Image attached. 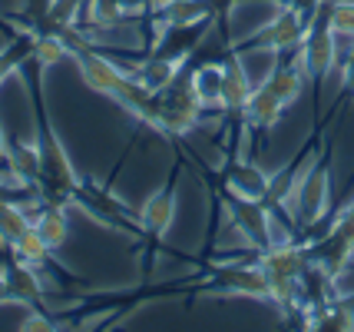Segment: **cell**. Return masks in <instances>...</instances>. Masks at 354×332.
I'll return each mask as SVG.
<instances>
[{
    "label": "cell",
    "mask_w": 354,
    "mask_h": 332,
    "mask_svg": "<svg viewBox=\"0 0 354 332\" xmlns=\"http://www.w3.org/2000/svg\"><path fill=\"white\" fill-rule=\"evenodd\" d=\"M185 60H189V57H166V53H156L153 50L146 60H139V64L129 67V73H133L149 94H159V90L185 67Z\"/></svg>",
    "instance_id": "12"
},
{
    "label": "cell",
    "mask_w": 354,
    "mask_h": 332,
    "mask_svg": "<svg viewBox=\"0 0 354 332\" xmlns=\"http://www.w3.org/2000/svg\"><path fill=\"white\" fill-rule=\"evenodd\" d=\"M229 213V222L235 226V233L245 239L255 253H262L268 246H275V233H272V213L262 200H245V196H232L222 190V180L216 183V193Z\"/></svg>",
    "instance_id": "6"
},
{
    "label": "cell",
    "mask_w": 354,
    "mask_h": 332,
    "mask_svg": "<svg viewBox=\"0 0 354 332\" xmlns=\"http://www.w3.org/2000/svg\"><path fill=\"white\" fill-rule=\"evenodd\" d=\"M222 60V110L229 113V120L235 127L245 130V107H248V96H252V83H248V73H245V64H242V53L235 50V44L218 53Z\"/></svg>",
    "instance_id": "8"
},
{
    "label": "cell",
    "mask_w": 354,
    "mask_h": 332,
    "mask_svg": "<svg viewBox=\"0 0 354 332\" xmlns=\"http://www.w3.org/2000/svg\"><path fill=\"white\" fill-rule=\"evenodd\" d=\"M288 110L281 100H278L265 83H259L255 90H252V96H248V107H245V130H272L278 123V116Z\"/></svg>",
    "instance_id": "13"
},
{
    "label": "cell",
    "mask_w": 354,
    "mask_h": 332,
    "mask_svg": "<svg viewBox=\"0 0 354 332\" xmlns=\"http://www.w3.org/2000/svg\"><path fill=\"white\" fill-rule=\"evenodd\" d=\"M17 329H20V332H53V329H63V326L50 316L46 309H30V313H27V319H24Z\"/></svg>",
    "instance_id": "23"
},
{
    "label": "cell",
    "mask_w": 354,
    "mask_h": 332,
    "mask_svg": "<svg viewBox=\"0 0 354 332\" xmlns=\"http://www.w3.org/2000/svg\"><path fill=\"white\" fill-rule=\"evenodd\" d=\"M83 20L90 24L93 30H109V27H120L133 17L126 14L123 0H83Z\"/></svg>",
    "instance_id": "17"
},
{
    "label": "cell",
    "mask_w": 354,
    "mask_h": 332,
    "mask_svg": "<svg viewBox=\"0 0 354 332\" xmlns=\"http://www.w3.org/2000/svg\"><path fill=\"white\" fill-rule=\"evenodd\" d=\"M331 209V150L318 153L308 166H301L298 183L288 196V216L301 236L322 229V220Z\"/></svg>",
    "instance_id": "1"
},
{
    "label": "cell",
    "mask_w": 354,
    "mask_h": 332,
    "mask_svg": "<svg viewBox=\"0 0 354 332\" xmlns=\"http://www.w3.org/2000/svg\"><path fill=\"white\" fill-rule=\"evenodd\" d=\"M33 229L44 236V243L57 253L63 250V243L70 236V222H66V206H57V203H44L37 209L33 216Z\"/></svg>",
    "instance_id": "16"
},
{
    "label": "cell",
    "mask_w": 354,
    "mask_h": 332,
    "mask_svg": "<svg viewBox=\"0 0 354 332\" xmlns=\"http://www.w3.org/2000/svg\"><path fill=\"white\" fill-rule=\"evenodd\" d=\"M3 203H17V196H14V183L7 180V176H0V206Z\"/></svg>",
    "instance_id": "26"
},
{
    "label": "cell",
    "mask_w": 354,
    "mask_h": 332,
    "mask_svg": "<svg viewBox=\"0 0 354 332\" xmlns=\"http://www.w3.org/2000/svg\"><path fill=\"white\" fill-rule=\"evenodd\" d=\"M156 107H159V127H162V140H183L185 133L202 123V113L205 107L196 96V87H192V57L185 60V67L176 73V77L156 94Z\"/></svg>",
    "instance_id": "2"
},
{
    "label": "cell",
    "mask_w": 354,
    "mask_h": 332,
    "mask_svg": "<svg viewBox=\"0 0 354 332\" xmlns=\"http://www.w3.org/2000/svg\"><path fill=\"white\" fill-rule=\"evenodd\" d=\"M7 166H10V173L17 176L20 186H37V180H40V150H37V143H17L10 137Z\"/></svg>",
    "instance_id": "15"
},
{
    "label": "cell",
    "mask_w": 354,
    "mask_h": 332,
    "mask_svg": "<svg viewBox=\"0 0 354 332\" xmlns=\"http://www.w3.org/2000/svg\"><path fill=\"white\" fill-rule=\"evenodd\" d=\"M172 220H176V173L172 180L162 186L159 193H153L146 206L139 209V229H142V243L149 250V259H146V272L153 269V253L159 250L162 236L169 233Z\"/></svg>",
    "instance_id": "7"
},
{
    "label": "cell",
    "mask_w": 354,
    "mask_h": 332,
    "mask_svg": "<svg viewBox=\"0 0 354 332\" xmlns=\"http://www.w3.org/2000/svg\"><path fill=\"white\" fill-rule=\"evenodd\" d=\"M311 17H301L288 10V7H278L275 17L259 27L248 40H235V50L239 53H248V50H268L275 57H292L301 50V40H305V30H308Z\"/></svg>",
    "instance_id": "5"
},
{
    "label": "cell",
    "mask_w": 354,
    "mask_h": 332,
    "mask_svg": "<svg viewBox=\"0 0 354 332\" xmlns=\"http://www.w3.org/2000/svg\"><path fill=\"white\" fill-rule=\"evenodd\" d=\"M222 180V190L232 196H245V200H265L268 186H272V176L265 173L259 163H248V159H229V166L218 173Z\"/></svg>",
    "instance_id": "10"
},
{
    "label": "cell",
    "mask_w": 354,
    "mask_h": 332,
    "mask_svg": "<svg viewBox=\"0 0 354 332\" xmlns=\"http://www.w3.org/2000/svg\"><path fill=\"white\" fill-rule=\"evenodd\" d=\"M192 286L196 292H209V296H245V299H268V279H265L262 266L255 263V250L252 259L245 256H232L229 263H218L205 272L199 283H183Z\"/></svg>",
    "instance_id": "3"
},
{
    "label": "cell",
    "mask_w": 354,
    "mask_h": 332,
    "mask_svg": "<svg viewBox=\"0 0 354 332\" xmlns=\"http://www.w3.org/2000/svg\"><path fill=\"white\" fill-rule=\"evenodd\" d=\"M335 60H338V37H335L331 24H328V0H324L322 7L311 14L301 50H298V64L305 70V80L315 90V96H322V83L335 70Z\"/></svg>",
    "instance_id": "4"
},
{
    "label": "cell",
    "mask_w": 354,
    "mask_h": 332,
    "mask_svg": "<svg viewBox=\"0 0 354 332\" xmlns=\"http://www.w3.org/2000/svg\"><path fill=\"white\" fill-rule=\"evenodd\" d=\"M70 57V47H66V40H63L60 33H37L33 37V53H30V64H37L40 70H50V67H57L60 60Z\"/></svg>",
    "instance_id": "20"
},
{
    "label": "cell",
    "mask_w": 354,
    "mask_h": 332,
    "mask_svg": "<svg viewBox=\"0 0 354 332\" xmlns=\"http://www.w3.org/2000/svg\"><path fill=\"white\" fill-rule=\"evenodd\" d=\"M33 37H37V33L20 30V33H14V40H10L7 47H0V87H3V80L10 77V73L24 70V64L30 60Z\"/></svg>",
    "instance_id": "18"
},
{
    "label": "cell",
    "mask_w": 354,
    "mask_h": 332,
    "mask_svg": "<svg viewBox=\"0 0 354 332\" xmlns=\"http://www.w3.org/2000/svg\"><path fill=\"white\" fill-rule=\"evenodd\" d=\"M30 226H33V220L24 213V206L20 203H3L0 206V246L10 250Z\"/></svg>",
    "instance_id": "21"
},
{
    "label": "cell",
    "mask_w": 354,
    "mask_h": 332,
    "mask_svg": "<svg viewBox=\"0 0 354 332\" xmlns=\"http://www.w3.org/2000/svg\"><path fill=\"white\" fill-rule=\"evenodd\" d=\"M0 276H3V283H7V292H10V302H20V306H30V309H46L44 299V283H40V269L30 266V263H24V259H17L10 253V259H3L0 263Z\"/></svg>",
    "instance_id": "9"
},
{
    "label": "cell",
    "mask_w": 354,
    "mask_h": 332,
    "mask_svg": "<svg viewBox=\"0 0 354 332\" xmlns=\"http://www.w3.org/2000/svg\"><path fill=\"white\" fill-rule=\"evenodd\" d=\"M328 24L335 37L354 40V0H328Z\"/></svg>",
    "instance_id": "22"
},
{
    "label": "cell",
    "mask_w": 354,
    "mask_h": 332,
    "mask_svg": "<svg viewBox=\"0 0 354 332\" xmlns=\"http://www.w3.org/2000/svg\"><path fill=\"white\" fill-rule=\"evenodd\" d=\"M10 302V292H7V283H3V276H0V306H7Z\"/></svg>",
    "instance_id": "28"
},
{
    "label": "cell",
    "mask_w": 354,
    "mask_h": 332,
    "mask_svg": "<svg viewBox=\"0 0 354 332\" xmlns=\"http://www.w3.org/2000/svg\"><path fill=\"white\" fill-rule=\"evenodd\" d=\"M7 143H10V137H7L3 127H0V163H7Z\"/></svg>",
    "instance_id": "27"
},
{
    "label": "cell",
    "mask_w": 354,
    "mask_h": 332,
    "mask_svg": "<svg viewBox=\"0 0 354 332\" xmlns=\"http://www.w3.org/2000/svg\"><path fill=\"white\" fill-rule=\"evenodd\" d=\"M10 253H14L17 259H24V263L37 266V269H50V266H53V250L46 246L44 236H40L33 226L20 239H17L14 246H10Z\"/></svg>",
    "instance_id": "19"
},
{
    "label": "cell",
    "mask_w": 354,
    "mask_h": 332,
    "mask_svg": "<svg viewBox=\"0 0 354 332\" xmlns=\"http://www.w3.org/2000/svg\"><path fill=\"white\" fill-rule=\"evenodd\" d=\"M341 80H344V94H354V40H351V50L344 57V70H341Z\"/></svg>",
    "instance_id": "25"
},
{
    "label": "cell",
    "mask_w": 354,
    "mask_h": 332,
    "mask_svg": "<svg viewBox=\"0 0 354 332\" xmlns=\"http://www.w3.org/2000/svg\"><path fill=\"white\" fill-rule=\"evenodd\" d=\"M301 329L308 332H348L354 329V302H348L344 296H331L328 302L315 306L305 313Z\"/></svg>",
    "instance_id": "11"
},
{
    "label": "cell",
    "mask_w": 354,
    "mask_h": 332,
    "mask_svg": "<svg viewBox=\"0 0 354 332\" xmlns=\"http://www.w3.org/2000/svg\"><path fill=\"white\" fill-rule=\"evenodd\" d=\"M275 3L278 7H288V10H295V14H301V17H311L324 0H275Z\"/></svg>",
    "instance_id": "24"
},
{
    "label": "cell",
    "mask_w": 354,
    "mask_h": 332,
    "mask_svg": "<svg viewBox=\"0 0 354 332\" xmlns=\"http://www.w3.org/2000/svg\"><path fill=\"white\" fill-rule=\"evenodd\" d=\"M192 87L205 110H222V60L209 57L196 64V53H192Z\"/></svg>",
    "instance_id": "14"
}]
</instances>
